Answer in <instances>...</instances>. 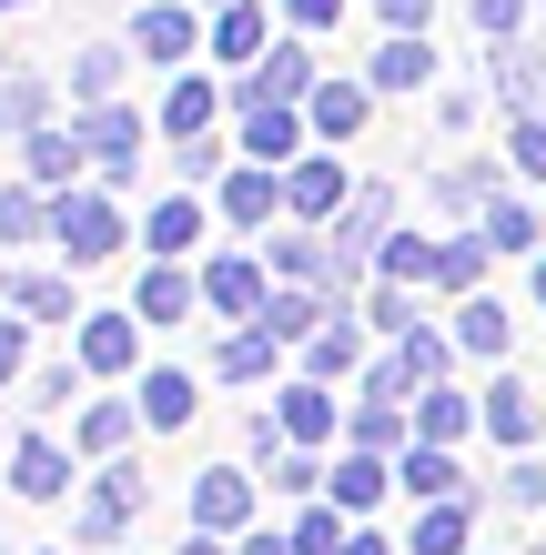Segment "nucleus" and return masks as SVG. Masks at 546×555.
<instances>
[{"label": "nucleus", "instance_id": "53", "mask_svg": "<svg viewBox=\"0 0 546 555\" xmlns=\"http://www.w3.org/2000/svg\"><path fill=\"white\" fill-rule=\"evenodd\" d=\"M334 11H344V0H283V21H294L304 41H314V30H334Z\"/></svg>", "mask_w": 546, "mask_h": 555}, {"label": "nucleus", "instance_id": "59", "mask_svg": "<svg viewBox=\"0 0 546 555\" xmlns=\"http://www.w3.org/2000/svg\"><path fill=\"white\" fill-rule=\"evenodd\" d=\"M0 11H30V0H0Z\"/></svg>", "mask_w": 546, "mask_h": 555}, {"label": "nucleus", "instance_id": "25", "mask_svg": "<svg viewBox=\"0 0 546 555\" xmlns=\"http://www.w3.org/2000/svg\"><path fill=\"white\" fill-rule=\"evenodd\" d=\"M264 323H274L283 344H314V334L334 323V293H325V283H274V293H264Z\"/></svg>", "mask_w": 546, "mask_h": 555}, {"label": "nucleus", "instance_id": "20", "mask_svg": "<svg viewBox=\"0 0 546 555\" xmlns=\"http://www.w3.org/2000/svg\"><path fill=\"white\" fill-rule=\"evenodd\" d=\"M51 203H61V192L51 182H0V253H30V243H51Z\"/></svg>", "mask_w": 546, "mask_h": 555}, {"label": "nucleus", "instance_id": "1", "mask_svg": "<svg viewBox=\"0 0 546 555\" xmlns=\"http://www.w3.org/2000/svg\"><path fill=\"white\" fill-rule=\"evenodd\" d=\"M122 243H132V212L112 203V182H61V203H51V253L61 263H112Z\"/></svg>", "mask_w": 546, "mask_h": 555}, {"label": "nucleus", "instance_id": "27", "mask_svg": "<svg viewBox=\"0 0 546 555\" xmlns=\"http://www.w3.org/2000/svg\"><path fill=\"white\" fill-rule=\"evenodd\" d=\"M274 364H283V334H274L264 313H253V323H233V334L213 344V374H233V384H253V374H274Z\"/></svg>", "mask_w": 546, "mask_h": 555}, {"label": "nucleus", "instance_id": "32", "mask_svg": "<svg viewBox=\"0 0 546 555\" xmlns=\"http://www.w3.org/2000/svg\"><path fill=\"white\" fill-rule=\"evenodd\" d=\"M475 424H486V414H475L456 384H426V395H415V435H426V444H466Z\"/></svg>", "mask_w": 546, "mask_h": 555}, {"label": "nucleus", "instance_id": "22", "mask_svg": "<svg viewBox=\"0 0 546 555\" xmlns=\"http://www.w3.org/2000/svg\"><path fill=\"white\" fill-rule=\"evenodd\" d=\"M384 485H395V465H384L374 444H355V454H334V465H325V495H334L344 515H374V505H384Z\"/></svg>", "mask_w": 546, "mask_h": 555}, {"label": "nucleus", "instance_id": "60", "mask_svg": "<svg viewBox=\"0 0 546 555\" xmlns=\"http://www.w3.org/2000/svg\"><path fill=\"white\" fill-rule=\"evenodd\" d=\"M0 454H11V435H0Z\"/></svg>", "mask_w": 546, "mask_h": 555}, {"label": "nucleus", "instance_id": "51", "mask_svg": "<svg viewBox=\"0 0 546 555\" xmlns=\"http://www.w3.org/2000/svg\"><path fill=\"white\" fill-rule=\"evenodd\" d=\"M506 505H546V465H536V454L506 465Z\"/></svg>", "mask_w": 546, "mask_h": 555}, {"label": "nucleus", "instance_id": "14", "mask_svg": "<svg viewBox=\"0 0 546 555\" xmlns=\"http://www.w3.org/2000/svg\"><path fill=\"white\" fill-rule=\"evenodd\" d=\"M192 526L243 535V526H253V475H243V465H203V475H192Z\"/></svg>", "mask_w": 546, "mask_h": 555}, {"label": "nucleus", "instance_id": "57", "mask_svg": "<svg viewBox=\"0 0 546 555\" xmlns=\"http://www.w3.org/2000/svg\"><path fill=\"white\" fill-rule=\"evenodd\" d=\"M536 304H546V263H536Z\"/></svg>", "mask_w": 546, "mask_h": 555}, {"label": "nucleus", "instance_id": "52", "mask_svg": "<svg viewBox=\"0 0 546 555\" xmlns=\"http://www.w3.org/2000/svg\"><path fill=\"white\" fill-rule=\"evenodd\" d=\"M374 21H384V30H426L435 0H374Z\"/></svg>", "mask_w": 546, "mask_h": 555}, {"label": "nucleus", "instance_id": "49", "mask_svg": "<svg viewBox=\"0 0 546 555\" xmlns=\"http://www.w3.org/2000/svg\"><path fill=\"white\" fill-rule=\"evenodd\" d=\"M30 374V313H0V395Z\"/></svg>", "mask_w": 546, "mask_h": 555}, {"label": "nucleus", "instance_id": "8", "mask_svg": "<svg viewBox=\"0 0 546 555\" xmlns=\"http://www.w3.org/2000/svg\"><path fill=\"white\" fill-rule=\"evenodd\" d=\"M213 212H223V222H243V233L283 222V162H233V172L213 182Z\"/></svg>", "mask_w": 546, "mask_h": 555}, {"label": "nucleus", "instance_id": "24", "mask_svg": "<svg viewBox=\"0 0 546 555\" xmlns=\"http://www.w3.org/2000/svg\"><path fill=\"white\" fill-rule=\"evenodd\" d=\"M132 404H142L152 435H182V424H192V374L182 364H142L132 374Z\"/></svg>", "mask_w": 546, "mask_h": 555}, {"label": "nucleus", "instance_id": "48", "mask_svg": "<svg viewBox=\"0 0 546 555\" xmlns=\"http://www.w3.org/2000/svg\"><path fill=\"white\" fill-rule=\"evenodd\" d=\"M355 384H365V395H384V404H405V395H426V384H415V364H405V353H374V364H365Z\"/></svg>", "mask_w": 546, "mask_h": 555}, {"label": "nucleus", "instance_id": "36", "mask_svg": "<svg viewBox=\"0 0 546 555\" xmlns=\"http://www.w3.org/2000/svg\"><path fill=\"white\" fill-rule=\"evenodd\" d=\"M486 263H496L486 233H445V243H435V293H475V283H486Z\"/></svg>", "mask_w": 546, "mask_h": 555}, {"label": "nucleus", "instance_id": "58", "mask_svg": "<svg viewBox=\"0 0 546 555\" xmlns=\"http://www.w3.org/2000/svg\"><path fill=\"white\" fill-rule=\"evenodd\" d=\"M192 11H223V0H192Z\"/></svg>", "mask_w": 546, "mask_h": 555}, {"label": "nucleus", "instance_id": "10", "mask_svg": "<svg viewBox=\"0 0 546 555\" xmlns=\"http://www.w3.org/2000/svg\"><path fill=\"white\" fill-rule=\"evenodd\" d=\"M344 192H355V182H344L334 152H294V162H283V212H294V222H334Z\"/></svg>", "mask_w": 546, "mask_h": 555}, {"label": "nucleus", "instance_id": "31", "mask_svg": "<svg viewBox=\"0 0 546 555\" xmlns=\"http://www.w3.org/2000/svg\"><path fill=\"white\" fill-rule=\"evenodd\" d=\"M30 121H51V81L30 72V61H0V132H30Z\"/></svg>", "mask_w": 546, "mask_h": 555}, {"label": "nucleus", "instance_id": "42", "mask_svg": "<svg viewBox=\"0 0 546 555\" xmlns=\"http://www.w3.org/2000/svg\"><path fill=\"white\" fill-rule=\"evenodd\" d=\"M374 273H384V283H435V233H384Z\"/></svg>", "mask_w": 546, "mask_h": 555}, {"label": "nucleus", "instance_id": "3", "mask_svg": "<svg viewBox=\"0 0 546 555\" xmlns=\"http://www.w3.org/2000/svg\"><path fill=\"white\" fill-rule=\"evenodd\" d=\"M0 485H11L21 505H72L81 495V444H61V435H11V454H0Z\"/></svg>", "mask_w": 546, "mask_h": 555}, {"label": "nucleus", "instance_id": "21", "mask_svg": "<svg viewBox=\"0 0 546 555\" xmlns=\"http://www.w3.org/2000/svg\"><path fill=\"white\" fill-rule=\"evenodd\" d=\"M475 414H486V435H496L506 454H526V444L546 435V414H536V395H526L517 374H496V384H486V404H475Z\"/></svg>", "mask_w": 546, "mask_h": 555}, {"label": "nucleus", "instance_id": "9", "mask_svg": "<svg viewBox=\"0 0 546 555\" xmlns=\"http://www.w3.org/2000/svg\"><path fill=\"white\" fill-rule=\"evenodd\" d=\"M142 435H152V424H142V404L122 395V384H112V395H91V404H81V424H72L81 465H112V454H132Z\"/></svg>", "mask_w": 546, "mask_h": 555}, {"label": "nucleus", "instance_id": "46", "mask_svg": "<svg viewBox=\"0 0 546 555\" xmlns=\"http://www.w3.org/2000/svg\"><path fill=\"white\" fill-rule=\"evenodd\" d=\"M365 323H374L384 344H395V334H415V293H405V283H374V293H365Z\"/></svg>", "mask_w": 546, "mask_h": 555}, {"label": "nucleus", "instance_id": "6", "mask_svg": "<svg viewBox=\"0 0 546 555\" xmlns=\"http://www.w3.org/2000/svg\"><path fill=\"white\" fill-rule=\"evenodd\" d=\"M142 334H152V323H142L132 304H102V313L72 323V353H81V374L122 384V374H142Z\"/></svg>", "mask_w": 546, "mask_h": 555}, {"label": "nucleus", "instance_id": "13", "mask_svg": "<svg viewBox=\"0 0 546 555\" xmlns=\"http://www.w3.org/2000/svg\"><path fill=\"white\" fill-rule=\"evenodd\" d=\"M243 121V162H294L304 142H314V121H304V102H253V112H233Z\"/></svg>", "mask_w": 546, "mask_h": 555}, {"label": "nucleus", "instance_id": "54", "mask_svg": "<svg viewBox=\"0 0 546 555\" xmlns=\"http://www.w3.org/2000/svg\"><path fill=\"white\" fill-rule=\"evenodd\" d=\"M233 555H294V535H253V526H243V535H233Z\"/></svg>", "mask_w": 546, "mask_h": 555}, {"label": "nucleus", "instance_id": "30", "mask_svg": "<svg viewBox=\"0 0 546 555\" xmlns=\"http://www.w3.org/2000/svg\"><path fill=\"white\" fill-rule=\"evenodd\" d=\"M486 72H496V91L517 112H546V51H526V41H496L486 51Z\"/></svg>", "mask_w": 546, "mask_h": 555}, {"label": "nucleus", "instance_id": "37", "mask_svg": "<svg viewBox=\"0 0 546 555\" xmlns=\"http://www.w3.org/2000/svg\"><path fill=\"white\" fill-rule=\"evenodd\" d=\"M415 435V414L405 404H384V395H355V414H344V444H374V454H395Z\"/></svg>", "mask_w": 546, "mask_h": 555}, {"label": "nucleus", "instance_id": "4", "mask_svg": "<svg viewBox=\"0 0 546 555\" xmlns=\"http://www.w3.org/2000/svg\"><path fill=\"white\" fill-rule=\"evenodd\" d=\"M122 41H132V61H152V72H182V61L213 41V11H192V0H152V11L122 21Z\"/></svg>", "mask_w": 546, "mask_h": 555}, {"label": "nucleus", "instance_id": "12", "mask_svg": "<svg viewBox=\"0 0 546 555\" xmlns=\"http://www.w3.org/2000/svg\"><path fill=\"white\" fill-rule=\"evenodd\" d=\"M192 273H203V304L223 323H253V313H264V293H274V273L253 263V253H213V263H192Z\"/></svg>", "mask_w": 546, "mask_h": 555}, {"label": "nucleus", "instance_id": "45", "mask_svg": "<svg viewBox=\"0 0 546 555\" xmlns=\"http://www.w3.org/2000/svg\"><path fill=\"white\" fill-rule=\"evenodd\" d=\"M173 162H182V182H203V192L233 172V162H223V132H213V121H203V132H182V142H173Z\"/></svg>", "mask_w": 546, "mask_h": 555}, {"label": "nucleus", "instance_id": "11", "mask_svg": "<svg viewBox=\"0 0 546 555\" xmlns=\"http://www.w3.org/2000/svg\"><path fill=\"white\" fill-rule=\"evenodd\" d=\"M203 222H213L203 182H182L173 203H152V212H142V253H163V263H192V253H203Z\"/></svg>", "mask_w": 546, "mask_h": 555}, {"label": "nucleus", "instance_id": "17", "mask_svg": "<svg viewBox=\"0 0 546 555\" xmlns=\"http://www.w3.org/2000/svg\"><path fill=\"white\" fill-rule=\"evenodd\" d=\"M274 435H283V444H334V435H344V414H334L325 384L304 374V384H283V395H274Z\"/></svg>", "mask_w": 546, "mask_h": 555}, {"label": "nucleus", "instance_id": "29", "mask_svg": "<svg viewBox=\"0 0 546 555\" xmlns=\"http://www.w3.org/2000/svg\"><path fill=\"white\" fill-rule=\"evenodd\" d=\"M395 485H405V495H466V465H456V444H426V435H415L395 454Z\"/></svg>", "mask_w": 546, "mask_h": 555}, {"label": "nucleus", "instance_id": "28", "mask_svg": "<svg viewBox=\"0 0 546 555\" xmlns=\"http://www.w3.org/2000/svg\"><path fill=\"white\" fill-rule=\"evenodd\" d=\"M223 102H233V91H213V72H173V91H163V132L182 142V132H203V121H223Z\"/></svg>", "mask_w": 546, "mask_h": 555}, {"label": "nucleus", "instance_id": "43", "mask_svg": "<svg viewBox=\"0 0 546 555\" xmlns=\"http://www.w3.org/2000/svg\"><path fill=\"white\" fill-rule=\"evenodd\" d=\"M456 344H466V353H506V304H496V293H466Z\"/></svg>", "mask_w": 546, "mask_h": 555}, {"label": "nucleus", "instance_id": "47", "mask_svg": "<svg viewBox=\"0 0 546 555\" xmlns=\"http://www.w3.org/2000/svg\"><path fill=\"white\" fill-rule=\"evenodd\" d=\"M506 162H517V182H546V112H526L506 132Z\"/></svg>", "mask_w": 546, "mask_h": 555}, {"label": "nucleus", "instance_id": "50", "mask_svg": "<svg viewBox=\"0 0 546 555\" xmlns=\"http://www.w3.org/2000/svg\"><path fill=\"white\" fill-rule=\"evenodd\" d=\"M475 30H486V41H517V30H526V0H475Z\"/></svg>", "mask_w": 546, "mask_h": 555}, {"label": "nucleus", "instance_id": "2", "mask_svg": "<svg viewBox=\"0 0 546 555\" xmlns=\"http://www.w3.org/2000/svg\"><path fill=\"white\" fill-rule=\"evenodd\" d=\"M142 495H152V475H142V454H112V465H91V475H81V495H72V535L112 555L122 535H132V515H142Z\"/></svg>", "mask_w": 546, "mask_h": 555}, {"label": "nucleus", "instance_id": "44", "mask_svg": "<svg viewBox=\"0 0 546 555\" xmlns=\"http://www.w3.org/2000/svg\"><path fill=\"white\" fill-rule=\"evenodd\" d=\"M283 535H294V555H344V505H334V495H325V505H304Z\"/></svg>", "mask_w": 546, "mask_h": 555}, {"label": "nucleus", "instance_id": "40", "mask_svg": "<svg viewBox=\"0 0 546 555\" xmlns=\"http://www.w3.org/2000/svg\"><path fill=\"white\" fill-rule=\"evenodd\" d=\"M395 353H405V364H415V384H445V374H456V334H435V323H415V334H395Z\"/></svg>", "mask_w": 546, "mask_h": 555}, {"label": "nucleus", "instance_id": "18", "mask_svg": "<svg viewBox=\"0 0 546 555\" xmlns=\"http://www.w3.org/2000/svg\"><path fill=\"white\" fill-rule=\"evenodd\" d=\"M203 51L223 61V72H253V61L274 51V30H264V0H223V11H213V41H203Z\"/></svg>", "mask_w": 546, "mask_h": 555}, {"label": "nucleus", "instance_id": "5", "mask_svg": "<svg viewBox=\"0 0 546 555\" xmlns=\"http://www.w3.org/2000/svg\"><path fill=\"white\" fill-rule=\"evenodd\" d=\"M72 132H81V152H91V182L122 192V182L142 172V112H132V102H81Z\"/></svg>", "mask_w": 546, "mask_h": 555}, {"label": "nucleus", "instance_id": "39", "mask_svg": "<svg viewBox=\"0 0 546 555\" xmlns=\"http://www.w3.org/2000/svg\"><path fill=\"white\" fill-rule=\"evenodd\" d=\"M304 374H314V384H334V374H365V353H355V323H344V313H334L325 334L304 344Z\"/></svg>", "mask_w": 546, "mask_h": 555}, {"label": "nucleus", "instance_id": "26", "mask_svg": "<svg viewBox=\"0 0 546 555\" xmlns=\"http://www.w3.org/2000/svg\"><path fill=\"white\" fill-rule=\"evenodd\" d=\"M365 81H374V91H415V81H435V41H426V30H384L374 61H365Z\"/></svg>", "mask_w": 546, "mask_h": 555}, {"label": "nucleus", "instance_id": "16", "mask_svg": "<svg viewBox=\"0 0 546 555\" xmlns=\"http://www.w3.org/2000/svg\"><path fill=\"white\" fill-rule=\"evenodd\" d=\"M21 172L61 192V182H81V172H91V152H81L72 121H30V132H21Z\"/></svg>", "mask_w": 546, "mask_h": 555}, {"label": "nucleus", "instance_id": "38", "mask_svg": "<svg viewBox=\"0 0 546 555\" xmlns=\"http://www.w3.org/2000/svg\"><path fill=\"white\" fill-rule=\"evenodd\" d=\"M405 555H466V495H426V515H415Z\"/></svg>", "mask_w": 546, "mask_h": 555}, {"label": "nucleus", "instance_id": "35", "mask_svg": "<svg viewBox=\"0 0 546 555\" xmlns=\"http://www.w3.org/2000/svg\"><path fill=\"white\" fill-rule=\"evenodd\" d=\"M475 233H486L496 253H536V243H546V222H536V212L517 203V192L496 182V192H486V222H475Z\"/></svg>", "mask_w": 546, "mask_h": 555}, {"label": "nucleus", "instance_id": "33", "mask_svg": "<svg viewBox=\"0 0 546 555\" xmlns=\"http://www.w3.org/2000/svg\"><path fill=\"white\" fill-rule=\"evenodd\" d=\"M496 182H506L496 162H445V172H435V212H445V222L486 212V192H496Z\"/></svg>", "mask_w": 546, "mask_h": 555}, {"label": "nucleus", "instance_id": "7", "mask_svg": "<svg viewBox=\"0 0 546 555\" xmlns=\"http://www.w3.org/2000/svg\"><path fill=\"white\" fill-rule=\"evenodd\" d=\"M314 81H325V72H314V51H304V30H294V41H274L253 72H233V112H253V102H304Z\"/></svg>", "mask_w": 546, "mask_h": 555}, {"label": "nucleus", "instance_id": "15", "mask_svg": "<svg viewBox=\"0 0 546 555\" xmlns=\"http://www.w3.org/2000/svg\"><path fill=\"white\" fill-rule=\"evenodd\" d=\"M0 304H11V313H30V323H81L72 273H41V263H11V273H0Z\"/></svg>", "mask_w": 546, "mask_h": 555}, {"label": "nucleus", "instance_id": "56", "mask_svg": "<svg viewBox=\"0 0 546 555\" xmlns=\"http://www.w3.org/2000/svg\"><path fill=\"white\" fill-rule=\"evenodd\" d=\"M344 555H395V545H384V535H365V526H355V535H344Z\"/></svg>", "mask_w": 546, "mask_h": 555}, {"label": "nucleus", "instance_id": "19", "mask_svg": "<svg viewBox=\"0 0 546 555\" xmlns=\"http://www.w3.org/2000/svg\"><path fill=\"white\" fill-rule=\"evenodd\" d=\"M365 112H374V81H314V91H304L314 142H355V132H365Z\"/></svg>", "mask_w": 546, "mask_h": 555}, {"label": "nucleus", "instance_id": "34", "mask_svg": "<svg viewBox=\"0 0 546 555\" xmlns=\"http://www.w3.org/2000/svg\"><path fill=\"white\" fill-rule=\"evenodd\" d=\"M122 72H132V41H91L72 61V102H122Z\"/></svg>", "mask_w": 546, "mask_h": 555}, {"label": "nucleus", "instance_id": "41", "mask_svg": "<svg viewBox=\"0 0 546 555\" xmlns=\"http://www.w3.org/2000/svg\"><path fill=\"white\" fill-rule=\"evenodd\" d=\"M11 395H30V414H61V404H81V353L72 364H30Z\"/></svg>", "mask_w": 546, "mask_h": 555}, {"label": "nucleus", "instance_id": "23", "mask_svg": "<svg viewBox=\"0 0 546 555\" xmlns=\"http://www.w3.org/2000/svg\"><path fill=\"white\" fill-rule=\"evenodd\" d=\"M192 304H203V273H192V263H163V253H152V273L132 283V313H142V323H182Z\"/></svg>", "mask_w": 546, "mask_h": 555}, {"label": "nucleus", "instance_id": "55", "mask_svg": "<svg viewBox=\"0 0 546 555\" xmlns=\"http://www.w3.org/2000/svg\"><path fill=\"white\" fill-rule=\"evenodd\" d=\"M182 555H233V545H223L213 526H192V535H182Z\"/></svg>", "mask_w": 546, "mask_h": 555}]
</instances>
